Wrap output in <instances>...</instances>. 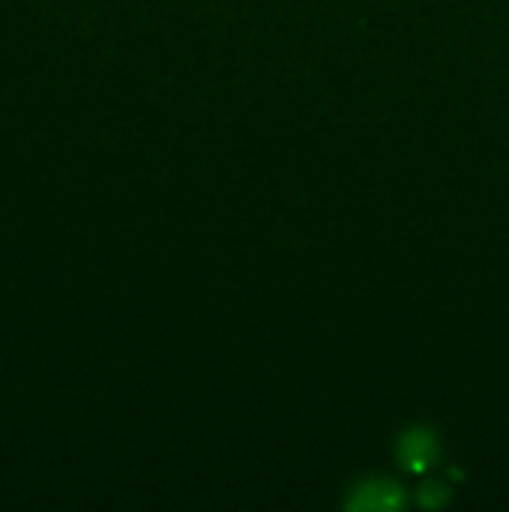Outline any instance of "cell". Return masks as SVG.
<instances>
[{
    "label": "cell",
    "instance_id": "obj_1",
    "mask_svg": "<svg viewBox=\"0 0 509 512\" xmlns=\"http://www.w3.org/2000/svg\"><path fill=\"white\" fill-rule=\"evenodd\" d=\"M438 444L426 429H411L402 441H399V456L411 471H426L435 462Z\"/></svg>",
    "mask_w": 509,
    "mask_h": 512
},
{
    "label": "cell",
    "instance_id": "obj_2",
    "mask_svg": "<svg viewBox=\"0 0 509 512\" xmlns=\"http://www.w3.org/2000/svg\"><path fill=\"white\" fill-rule=\"evenodd\" d=\"M399 504H402V492L396 483H387V480L363 483L357 489V501H351V507H363V510H393Z\"/></svg>",
    "mask_w": 509,
    "mask_h": 512
}]
</instances>
